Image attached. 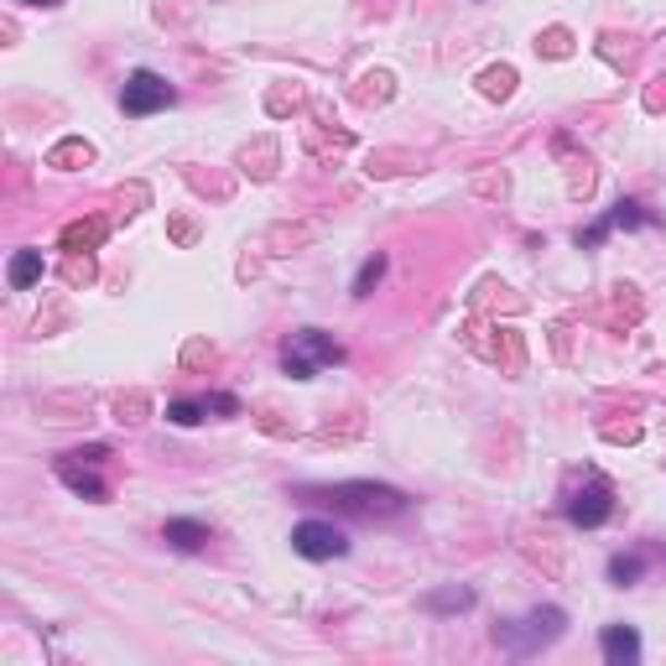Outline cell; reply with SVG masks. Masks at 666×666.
Segmentation results:
<instances>
[{
    "label": "cell",
    "mask_w": 666,
    "mask_h": 666,
    "mask_svg": "<svg viewBox=\"0 0 666 666\" xmlns=\"http://www.w3.org/2000/svg\"><path fill=\"white\" fill-rule=\"evenodd\" d=\"M78 157H84V162H89V146L69 141V146H58V151H52V162H78Z\"/></svg>",
    "instance_id": "17"
},
{
    "label": "cell",
    "mask_w": 666,
    "mask_h": 666,
    "mask_svg": "<svg viewBox=\"0 0 666 666\" xmlns=\"http://www.w3.org/2000/svg\"><path fill=\"white\" fill-rule=\"evenodd\" d=\"M323 499H333L338 510H355V516H396V510H406V495L391 490V484H338V490H323Z\"/></svg>",
    "instance_id": "3"
},
{
    "label": "cell",
    "mask_w": 666,
    "mask_h": 666,
    "mask_svg": "<svg viewBox=\"0 0 666 666\" xmlns=\"http://www.w3.org/2000/svg\"><path fill=\"white\" fill-rule=\"evenodd\" d=\"M209 411H230V417H235L239 402H235V396H183V402L166 406V417H172L177 428H193V422H203Z\"/></svg>",
    "instance_id": "8"
},
{
    "label": "cell",
    "mask_w": 666,
    "mask_h": 666,
    "mask_svg": "<svg viewBox=\"0 0 666 666\" xmlns=\"http://www.w3.org/2000/svg\"><path fill=\"white\" fill-rule=\"evenodd\" d=\"M104 458H110V448H78V453H63L58 458V479L69 484L73 495H84V499H104V479L95 474V469H104Z\"/></svg>",
    "instance_id": "4"
},
{
    "label": "cell",
    "mask_w": 666,
    "mask_h": 666,
    "mask_svg": "<svg viewBox=\"0 0 666 666\" xmlns=\"http://www.w3.org/2000/svg\"><path fill=\"white\" fill-rule=\"evenodd\" d=\"M26 5H58V0H26Z\"/></svg>",
    "instance_id": "18"
},
{
    "label": "cell",
    "mask_w": 666,
    "mask_h": 666,
    "mask_svg": "<svg viewBox=\"0 0 666 666\" xmlns=\"http://www.w3.org/2000/svg\"><path fill=\"white\" fill-rule=\"evenodd\" d=\"M609 578H615V583H630V578H641V557H615V563H609Z\"/></svg>",
    "instance_id": "16"
},
{
    "label": "cell",
    "mask_w": 666,
    "mask_h": 666,
    "mask_svg": "<svg viewBox=\"0 0 666 666\" xmlns=\"http://www.w3.org/2000/svg\"><path fill=\"white\" fill-rule=\"evenodd\" d=\"M385 276V256H370V261L359 266V276H355V297H370V286Z\"/></svg>",
    "instance_id": "14"
},
{
    "label": "cell",
    "mask_w": 666,
    "mask_h": 666,
    "mask_svg": "<svg viewBox=\"0 0 666 666\" xmlns=\"http://www.w3.org/2000/svg\"><path fill=\"white\" fill-rule=\"evenodd\" d=\"M177 99V89L166 84L162 73H151V69H136L131 78H125V95H120V104H125V115H157V110H166Z\"/></svg>",
    "instance_id": "6"
},
{
    "label": "cell",
    "mask_w": 666,
    "mask_h": 666,
    "mask_svg": "<svg viewBox=\"0 0 666 666\" xmlns=\"http://www.w3.org/2000/svg\"><path fill=\"white\" fill-rule=\"evenodd\" d=\"M292 552L308 557V563H333V557L349 552V536L333 521H297L292 526Z\"/></svg>",
    "instance_id": "5"
},
{
    "label": "cell",
    "mask_w": 666,
    "mask_h": 666,
    "mask_svg": "<svg viewBox=\"0 0 666 666\" xmlns=\"http://www.w3.org/2000/svg\"><path fill=\"white\" fill-rule=\"evenodd\" d=\"M5 276H11V286H16V292L37 286V282H42V250H16V256H11V271H5Z\"/></svg>",
    "instance_id": "12"
},
{
    "label": "cell",
    "mask_w": 666,
    "mask_h": 666,
    "mask_svg": "<svg viewBox=\"0 0 666 666\" xmlns=\"http://www.w3.org/2000/svg\"><path fill=\"white\" fill-rule=\"evenodd\" d=\"M99 239H104V219H89V224H69V230H63V250H78V245L89 250V245H99Z\"/></svg>",
    "instance_id": "13"
},
{
    "label": "cell",
    "mask_w": 666,
    "mask_h": 666,
    "mask_svg": "<svg viewBox=\"0 0 666 666\" xmlns=\"http://www.w3.org/2000/svg\"><path fill=\"white\" fill-rule=\"evenodd\" d=\"M162 536L177 552H203V547H209V526H203V521H166Z\"/></svg>",
    "instance_id": "11"
},
{
    "label": "cell",
    "mask_w": 666,
    "mask_h": 666,
    "mask_svg": "<svg viewBox=\"0 0 666 666\" xmlns=\"http://www.w3.org/2000/svg\"><path fill=\"white\" fill-rule=\"evenodd\" d=\"M469 604H474V594H469V589H443V594L428 599V609H469Z\"/></svg>",
    "instance_id": "15"
},
{
    "label": "cell",
    "mask_w": 666,
    "mask_h": 666,
    "mask_svg": "<svg viewBox=\"0 0 666 666\" xmlns=\"http://www.w3.org/2000/svg\"><path fill=\"white\" fill-rule=\"evenodd\" d=\"M599 651H604L609 666H636L641 662V636H636L630 625H609V630L599 636Z\"/></svg>",
    "instance_id": "9"
},
{
    "label": "cell",
    "mask_w": 666,
    "mask_h": 666,
    "mask_svg": "<svg viewBox=\"0 0 666 666\" xmlns=\"http://www.w3.org/2000/svg\"><path fill=\"white\" fill-rule=\"evenodd\" d=\"M338 359H344V349H338V338L323 333V329H297L282 349V365H286L292 381H312L318 370H329V365H338Z\"/></svg>",
    "instance_id": "1"
},
{
    "label": "cell",
    "mask_w": 666,
    "mask_h": 666,
    "mask_svg": "<svg viewBox=\"0 0 666 666\" xmlns=\"http://www.w3.org/2000/svg\"><path fill=\"white\" fill-rule=\"evenodd\" d=\"M563 510H568V521L572 526H604L609 516H615V484L604 474H583V484H568V495H563Z\"/></svg>",
    "instance_id": "2"
},
{
    "label": "cell",
    "mask_w": 666,
    "mask_h": 666,
    "mask_svg": "<svg viewBox=\"0 0 666 666\" xmlns=\"http://www.w3.org/2000/svg\"><path fill=\"white\" fill-rule=\"evenodd\" d=\"M563 630V609H536V615L516 619V625H499L495 641L505 645V651H516V656H526V651H536L542 641H552Z\"/></svg>",
    "instance_id": "7"
},
{
    "label": "cell",
    "mask_w": 666,
    "mask_h": 666,
    "mask_svg": "<svg viewBox=\"0 0 666 666\" xmlns=\"http://www.w3.org/2000/svg\"><path fill=\"white\" fill-rule=\"evenodd\" d=\"M645 219H651V214H641V203H619L615 214H609V219H599V224L589 230V235H578V245H599V239L609 235V230H636V224H645Z\"/></svg>",
    "instance_id": "10"
}]
</instances>
